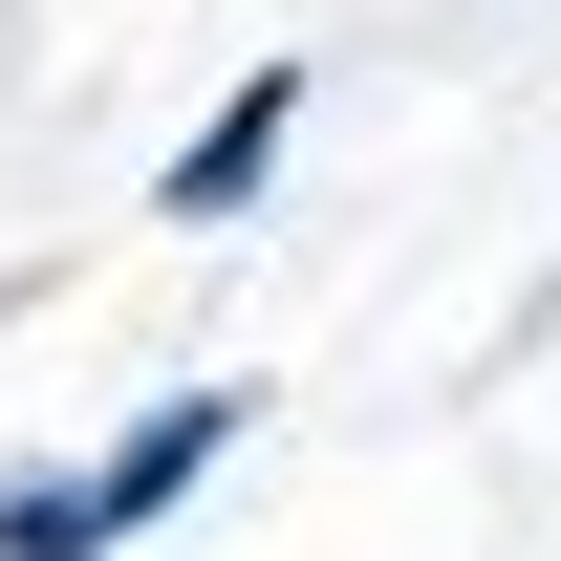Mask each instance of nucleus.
I'll list each match as a JSON object with an SVG mask.
<instances>
[{
	"label": "nucleus",
	"instance_id": "obj_1",
	"mask_svg": "<svg viewBox=\"0 0 561 561\" xmlns=\"http://www.w3.org/2000/svg\"><path fill=\"white\" fill-rule=\"evenodd\" d=\"M302 108H324L302 66H238V108H195V130H173V173H151V216H173V238H238V216L280 195V151H302Z\"/></svg>",
	"mask_w": 561,
	"mask_h": 561
},
{
	"label": "nucleus",
	"instance_id": "obj_2",
	"mask_svg": "<svg viewBox=\"0 0 561 561\" xmlns=\"http://www.w3.org/2000/svg\"><path fill=\"white\" fill-rule=\"evenodd\" d=\"M0 561H130V496H108V454H87V476H0Z\"/></svg>",
	"mask_w": 561,
	"mask_h": 561
}]
</instances>
